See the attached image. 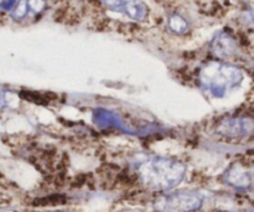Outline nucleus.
<instances>
[{"label": "nucleus", "instance_id": "obj_1", "mask_svg": "<svg viewBox=\"0 0 254 212\" xmlns=\"http://www.w3.org/2000/svg\"><path fill=\"white\" fill-rule=\"evenodd\" d=\"M139 179L150 190L169 191L178 186L186 175V166L174 159L150 156L136 166Z\"/></svg>", "mask_w": 254, "mask_h": 212}, {"label": "nucleus", "instance_id": "obj_2", "mask_svg": "<svg viewBox=\"0 0 254 212\" xmlns=\"http://www.w3.org/2000/svg\"><path fill=\"white\" fill-rule=\"evenodd\" d=\"M200 86L215 98H223L231 89L243 81V74L237 67L222 62H208L198 74Z\"/></svg>", "mask_w": 254, "mask_h": 212}, {"label": "nucleus", "instance_id": "obj_3", "mask_svg": "<svg viewBox=\"0 0 254 212\" xmlns=\"http://www.w3.org/2000/svg\"><path fill=\"white\" fill-rule=\"evenodd\" d=\"M203 196L196 190H179L159 196L154 206L159 212H192L202 206Z\"/></svg>", "mask_w": 254, "mask_h": 212}, {"label": "nucleus", "instance_id": "obj_4", "mask_svg": "<svg viewBox=\"0 0 254 212\" xmlns=\"http://www.w3.org/2000/svg\"><path fill=\"white\" fill-rule=\"evenodd\" d=\"M217 131L228 138H247L254 133V119L246 118V117L227 118L221 122Z\"/></svg>", "mask_w": 254, "mask_h": 212}, {"label": "nucleus", "instance_id": "obj_5", "mask_svg": "<svg viewBox=\"0 0 254 212\" xmlns=\"http://www.w3.org/2000/svg\"><path fill=\"white\" fill-rule=\"evenodd\" d=\"M226 183L238 189H247L252 185V175L245 168L236 165L226 171Z\"/></svg>", "mask_w": 254, "mask_h": 212}, {"label": "nucleus", "instance_id": "obj_6", "mask_svg": "<svg viewBox=\"0 0 254 212\" xmlns=\"http://www.w3.org/2000/svg\"><path fill=\"white\" fill-rule=\"evenodd\" d=\"M212 51L218 57H228L236 52V42L227 32H220L212 41Z\"/></svg>", "mask_w": 254, "mask_h": 212}, {"label": "nucleus", "instance_id": "obj_7", "mask_svg": "<svg viewBox=\"0 0 254 212\" xmlns=\"http://www.w3.org/2000/svg\"><path fill=\"white\" fill-rule=\"evenodd\" d=\"M124 14H127L133 20L141 21L148 15V7L140 0H128L126 7H124Z\"/></svg>", "mask_w": 254, "mask_h": 212}, {"label": "nucleus", "instance_id": "obj_8", "mask_svg": "<svg viewBox=\"0 0 254 212\" xmlns=\"http://www.w3.org/2000/svg\"><path fill=\"white\" fill-rule=\"evenodd\" d=\"M169 27L175 34H185L188 31V21L181 15L174 14L169 17Z\"/></svg>", "mask_w": 254, "mask_h": 212}, {"label": "nucleus", "instance_id": "obj_9", "mask_svg": "<svg viewBox=\"0 0 254 212\" xmlns=\"http://www.w3.org/2000/svg\"><path fill=\"white\" fill-rule=\"evenodd\" d=\"M29 4H27V0H20L17 1V4L15 5V7L12 9L11 16L12 19L19 21V20H22L29 12Z\"/></svg>", "mask_w": 254, "mask_h": 212}, {"label": "nucleus", "instance_id": "obj_10", "mask_svg": "<svg viewBox=\"0 0 254 212\" xmlns=\"http://www.w3.org/2000/svg\"><path fill=\"white\" fill-rule=\"evenodd\" d=\"M127 1L128 0H104V4L112 11L124 12V7H126Z\"/></svg>", "mask_w": 254, "mask_h": 212}, {"label": "nucleus", "instance_id": "obj_11", "mask_svg": "<svg viewBox=\"0 0 254 212\" xmlns=\"http://www.w3.org/2000/svg\"><path fill=\"white\" fill-rule=\"evenodd\" d=\"M27 4H29L30 11L35 12V14L44 11V9L46 7V1L45 0H27Z\"/></svg>", "mask_w": 254, "mask_h": 212}, {"label": "nucleus", "instance_id": "obj_12", "mask_svg": "<svg viewBox=\"0 0 254 212\" xmlns=\"http://www.w3.org/2000/svg\"><path fill=\"white\" fill-rule=\"evenodd\" d=\"M16 4H17L16 0H2L0 6H1V9L4 10H12Z\"/></svg>", "mask_w": 254, "mask_h": 212}, {"label": "nucleus", "instance_id": "obj_13", "mask_svg": "<svg viewBox=\"0 0 254 212\" xmlns=\"http://www.w3.org/2000/svg\"><path fill=\"white\" fill-rule=\"evenodd\" d=\"M10 92H1L0 91V108L7 106L9 104V99H7V96H9Z\"/></svg>", "mask_w": 254, "mask_h": 212}]
</instances>
